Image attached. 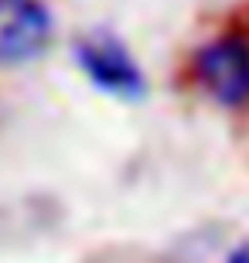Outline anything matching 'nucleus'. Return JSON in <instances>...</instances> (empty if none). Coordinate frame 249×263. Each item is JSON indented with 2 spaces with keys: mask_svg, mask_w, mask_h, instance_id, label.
<instances>
[{
  "mask_svg": "<svg viewBox=\"0 0 249 263\" xmlns=\"http://www.w3.org/2000/svg\"><path fill=\"white\" fill-rule=\"evenodd\" d=\"M75 62L89 76V82L109 96L120 99H140L147 92L144 68L137 65L123 41L113 31H89L75 41Z\"/></svg>",
  "mask_w": 249,
  "mask_h": 263,
  "instance_id": "f257e3e1",
  "label": "nucleus"
},
{
  "mask_svg": "<svg viewBox=\"0 0 249 263\" xmlns=\"http://www.w3.org/2000/svg\"><path fill=\"white\" fill-rule=\"evenodd\" d=\"M195 79L222 106L239 109L249 103V45L242 38H215L195 55Z\"/></svg>",
  "mask_w": 249,
  "mask_h": 263,
  "instance_id": "f03ea898",
  "label": "nucleus"
},
{
  "mask_svg": "<svg viewBox=\"0 0 249 263\" xmlns=\"http://www.w3.org/2000/svg\"><path fill=\"white\" fill-rule=\"evenodd\" d=\"M51 41V14L38 0H0V65L38 59Z\"/></svg>",
  "mask_w": 249,
  "mask_h": 263,
  "instance_id": "7ed1b4c3",
  "label": "nucleus"
},
{
  "mask_svg": "<svg viewBox=\"0 0 249 263\" xmlns=\"http://www.w3.org/2000/svg\"><path fill=\"white\" fill-rule=\"evenodd\" d=\"M225 263H249V243H242V246H236L229 253V260Z\"/></svg>",
  "mask_w": 249,
  "mask_h": 263,
  "instance_id": "20e7f679",
  "label": "nucleus"
}]
</instances>
